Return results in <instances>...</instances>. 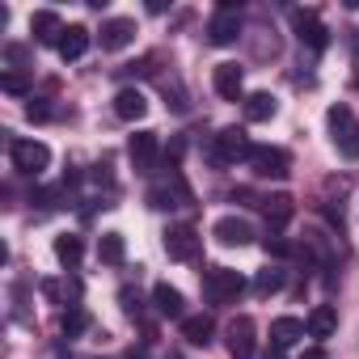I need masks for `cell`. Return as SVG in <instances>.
Masks as SVG:
<instances>
[{
  "mask_svg": "<svg viewBox=\"0 0 359 359\" xmlns=\"http://www.w3.org/2000/svg\"><path fill=\"white\" fill-rule=\"evenodd\" d=\"M283 283H287V271H279V266H266V271H258L254 275V296H275V292H283Z\"/></svg>",
  "mask_w": 359,
  "mask_h": 359,
  "instance_id": "obj_27",
  "label": "cell"
},
{
  "mask_svg": "<svg viewBox=\"0 0 359 359\" xmlns=\"http://www.w3.org/2000/svg\"><path fill=\"white\" fill-rule=\"evenodd\" d=\"M39 287H43V296H47L51 304H68V300L81 296V279H72V275H68V279H43ZM68 309H72V304H68Z\"/></svg>",
  "mask_w": 359,
  "mask_h": 359,
  "instance_id": "obj_25",
  "label": "cell"
},
{
  "mask_svg": "<svg viewBox=\"0 0 359 359\" xmlns=\"http://www.w3.org/2000/svg\"><path fill=\"white\" fill-rule=\"evenodd\" d=\"M262 250H266L271 258H292V254H296V245H292L283 233H271V237H262Z\"/></svg>",
  "mask_w": 359,
  "mask_h": 359,
  "instance_id": "obj_29",
  "label": "cell"
},
{
  "mask_svg": "<svg viewBox=\"0 0 359 359\" xmlns=\"http://www.w3.org/2000/svg\"><path fill=\"white\" fill-rule=\"evenodd\" d=\"M212 85L224 102H245V68L241 64H216Z\"/></svg>",
  "mask_w": 359,
  "mask_h": 359,
  "instance_id": "obj_11",
  "label": "cell"
},
{
  "mask_svg": "<svg viewBox=\"0 0 359 359\" xmlns=\"http://www.w3.org/2000/svg\"><path fill=\"white\" fill-rule=\"evenodd\" d=\"M212 237H216L220 245H250V241H254V224H250L245 216H220V220L212 224Z\"/></svg>",
  "mask_w": 359,
  "mask_h": 359,
  "instance_id": "obj_13",
  "label": "cell"
},
{
  "mask_svg": "<svg viewBox=\"0 0 359 359\" xmlns=\"http://www.w3.org/2000/svg\"><path fill=\"white\" fill-rule=\"evenodd\" d=\"M9 156H13V169L26 177H39L51 165V148L43 140H9Z\"/></svg>",
  "mask_w": 359,
  "mask_h": 359,
  "instance_id": "obj_5",
  "label": "cell"
},
{
  "mask_svg": "<svg viewBox=\"0 0 359 359\" xmlns=\"http://www.w3.org/2000/svg\"><path fill=\"white\" fill-rule=\"evenodd\" d=\"M262 216H266L271 233H283V229H287V220L296 216V203H292V195H271V199H262Z\"/></svg>",
  "mask_w": 359,
  "mask_h": 359,
  "instance_id": "obj_20",
  "label": "cell"
},
{
  "mask_svg": "<svg viewBox=\"0 0 359 359\" xmlns=\"http://www.w3.org/2000/svg\"><path fill=\"white\" fill-rule=\"evenodd\" d=\"M114 114H118L123 123H140V118L148 114V97H144L140 89H131V85H127V89H118V93H114Z\"/></svg>",
  "mask_w": 359,
  "mask_h": 359,
  "instance_id": "obj_17",
  "label": "cell"
},
{
  "mask_svg": "<svg viewBox=\"0 0 359 359\" xmlns=\"http://www.w3.org/2000/svg\"><path fill=\"white\" fill-rule=\"evenodd\" d=\"M64 30H68V26L60 22L55 9H39V13L30 18V34H34V43H43V47H60Z\"/></svg>",
  "mask_w": 359,
  "mask_h": 359,
  "instance_id": "obj_14",
  "label": "cell"
},
{
  "mask_svg": "<svg viewBox=\"0 0 359 359\" xmlns=\"http://www.w3.org/2000/svg\"><path fill=\"white\" fill-rule=\"evenodd\" d=\"M212 334H216L212 313H191V317L182 321V338H187L191 346H208V342H212Z\"/></svg>",
  "mask_w": 359,
  "mask_h": 359,
  "instance_id": "obj_22",
  "label": "cell"
},
{
  "mask_svg": "<svg viewBox=\"0 0 359 359\" xmlns=\"http://www.w3.org/2000/svg\"><path fill=\"white\" fill-rule=\"evenodd\" d=\"M85 330H89V313H85L81 304H72V309L60 317V334H64V338H81Z\"/></svg>",
  "mask_w": 359,
  "mask_h": 359,
  "instance_id": "obj_28",
  "label": "cell"
},
{
  "mask_svg": "<svg viewBox=\"0 0 359 359\" xmlns=\"http://www.w3.org/2000/svg\"><path fill=\"white\" fill-rule=\"evenodd\" d=\"M304 325H309V338L325 342V338L338 330V309H334V304H317V309L304 317Z\"/></svg>",
  "mask_w": 359,
  "mask_h": 359,
  "instance_id": "obj_21",
  "label": "cell"
},
{
  "mask_svg": "<svg viewBox=\"0 0 359 359\" xmlns=\"http://www.w3.org/2000/svg\"><path fill=\"white\" fill-rule=\"evenodd\" d=\"M237 39H241V13H237L233 0H220V9H216L212 22H208V43H216V47H233Z\"/></svg>",
  "mask_w": 359,
  "mask_h": 359,
  "instance_id": "obj_7",
  "label": "cell"
},
{
  "mask_svg": "<svg viewBox=\"0 0 359 359\" xmlns=\"http://www.w3.org/2000/svg\"><path fill=\"white\" fill-rule=\"evenodd\" d=\"M55 51H60V60H64V64H72V60H81V55L89 51V30H85V26H68Z\"/></svg>",
  "mask_w": 359,
  "mask_h": 359,
  "instance_id": "obj_23",
  "label": "cell"
},
{
  "mask_svg": "<svg viewBox=\"0 0 359 359\" xmlns=\"http://www.w3.org/2000/svg\"><path fill=\"white\" fill-rule=\"evenodd\" d=\"M300 359H325V351H321V346H313V351H304Z\"/></svg>",
  "mask_w": 359,
  "mask_h": 359,
  "instance_id": "obj_32",
  "label": "cell"
},
{
  "mask_svg": "<svg viewBox=\"0 0 359 359\" xmlns=\"http://www.w3.org/2000/svg\"><path fill=\"white\" fill-rule=\"evenodd\" d=\"M191 203H195V195L177 169H169L161 182L148 187V208H156V212H177V208H191Z\"/></svg>",
  "mask_w": 359,
  "mask_h": 359,
  "instance_id": "obj_1",
  "label": "cell"
},
{
  "mask_svg": "<svg viewBox=\"0 0 359 359\" xmlns=\"http://www.w3.org/2000/svg\"><path fill=\"white\" fill-rule=\"evenodd\" d=\"M292 30H296V39L309 51H325L330 47V30H325V22H321L317 9H292Z\"/></svg>",
  "mask_w": 359,
  "mask_h": 359,
  "instance_id": "obj_8",
  "label": "cell"
},
{
  "mask_svg": "<svg viewBox=\"0 0 359 359\" xmlns=\"http://www.w3.org/2000/svg\"><path fill=\"white\" fill-rule=\"evenodd\" d=\"M258 325H254V317H233L229 321V351H233V359H250L254 355V346H258Z\"/></svg>",
  "mask_w": 359,
  "mask_h": 359,
  "instance_id": "obj_12",
  "label": "cell"
},
{
  "mask_svg": "<svg viewBox=\"0 0 359 359\" xmlns=\"http://www.w3.org/2000/svg\"><path fill=\"white\" fill-rule=\"evenodd\" d=\"M241 110H245V118H250V123H266V118H275V114H279V97H275V93H266V89H258V93H245Z\"/></svg>",
  "mask_w": 359,
  "mask_h": 359,
  "instance_id": "obj_19",
  "label": "cell"
},
{
  "mask_svg": "<svg viewBox=\"0 0 359 359\" xmlns=\"http://www.w3.org/2000/svg\"><path fill=\"white\" fill-rule=\"evenodd\" d=\"M325 123H330V140H334V148H338L342 156L359 161V123H355V110L338 102V106L325 110Z\"/></svg>",
  "mask_w": 359,
  "mask_h": 359,
  "instance_id": "obj_3",
  "label": "cell"
},
{
  "mask_svg": "<svg viewBox=\"0 0 359 359\" xmlns=\"http://www.w3.org/2000/svg\"><path fill=\"white\" fill-rule=\"evenodd\" d=\"M304 334H309V325H304L300 317H275V321H271V346H279V351L296 346Z\"/></svg>",
  "mask_w": 359,
  "mask_h": 359,
  "instance_id": "obj_18",
  "label": "cell"
},
{
  "mask_svg": "<svg viewBox=\"0 0 359 359\" xmlns=\"http://www.w3.org/2000/svg\"><path fill=\"white\" fill-rule=\"evenodd\" d=\"M199 279H203V296H208L212 304H233V300L245 292L241 271H229V266H203Z\"/></svg>",
  "mask_w": 359,
  "mask_h": 359,
  "instance_id": "obj_4",
  "label": "cell"
},
{
  "mask_svg": "<svg viewBox=\"0 0 359 359\" xmlns=\"http://www.w3.org/2000/svg\"><path fill=\"white\" fill-rule=\"evenodd\" d=\"M102 51H127L131 43H135V22L131 18H110V22H102Z\"/></svg>",
  "mask_w": 359,
  "mask_h": 359,
  "instance_id": "obj_15",
  "label": "cell"
},
{
  "mask_svg": "<svg viewBox=\"0 0 359 359\" xmlns=\"http://www.w3.org/2000/svg\"><path fill=\"white\" fill-rule=\"evenodd\" d=\"M152 304H156L161 317H173V321H187V317H191V313H187V296L177 292L173 283H156V287H152Z\"/></svg>",
  "mask_w": 359,
  "mask_h": 359,
  "instance_id": "obj_16",
  "label": "cell"
},
{
  "mask_svg": "<svg viewBox=\"0 0 359 359\" xmlns=\"http://www.w3.org/2000/svg\"><path fill=\"white\" fill-rule=\"evenodd\" d=\"M156 156H161L156 131H135V135L127 140V161H131L135 173H152V169H156Z\"/></svg>",
  "mask_w": 359,
  "mask_h": 359,
  "instance_id": "obj_10",
  "label": "cell"
},
{
  "mask_svg": "<svg viewBox=\"0 0 359 359\" xmlns=\"http://www.w3.org/2000/svg\"><path fill=\"white\" fill-rule=\"evenodd\" d=\"M55 258H60V266H64V271H76V266H81V258H85V241H81L76 233L55 237Z\"/></svg>",
  "mask_w": 359,
  "mask_h": 359,
  "instance_id": "obj_24",
  "label": "cell"
},
{
  "mask_svg": "<svg viewBox=\"0 0 359 359\" xmlns=\"http://www.w3.org/2000/svg\"><path fill=\"white\" fill-rule=\"evenodd\" d=\"M262 359H283V351H279V346H266V355H262Z\"/></svg>",
  "mask_w": 359,
  "mask_h": 359,
  "instance_id": "obj_33",
  "label": "cell"
},
{
  "mask_svg": "<svg viewBox=\"0 0 359 359\" xmlns=\"http://www.w3.org/2000/svg\"><path fill=\"white\" fill-rule=\"evenodd\" d=\"M258 177H287L292 173V152L279 148V144H254L250 161H245Z\"/></svg>",
  "mask_w": 359,
  "mask_h": 359,
  "instance_id": "obj_6",
  "label": "cell"
},
{
  "mask_svg": "<svg viewBox=\"0 0 359 359\" xmlns=\"http://www.w3.org/2000/svg\"><path fill=\"white\" fill-rule=\"evenodd\" d=\"M97 258H102L106 266H123V258H127L123 233H102V237H97Z\"/></svg>",
  "mask_w": 359,
  "mask_h": 359,
  "instance_id": "obj_26",
  "label": "cell"
},
{
  "mask_svg": "<svg viewBox=\"0 0 359 359\" xmlns=\"http://www.w3.org/2000/svg\"><path fill=\"white\" fill-rule=\"evenodd\" d=\"M250 152H254V144H250V135H245V127H224V131H216L212 135V144H208V161L212 165H237V161H250Z\"/></svg>",
  "mask_w": 359,
  "mask_h": 359,
  "instance_id": "obj_2",
  "label": "cell"
},
{
  "mask_svg": "<svg viewBox=\"0 0 359 359\" xmlns=\"http://www.w3.org/2000/svg\"><path fill=\"white\" fill-rule=\"evenodd\" d=\"M199 245H203V237L195 233V224H169L165 229V254L173 262H195Z\"/></svg>",
  "mask_w": 359,
  "mask_h": 359,
  "instance_id": "obj_9",
  "label": "cell"
},
{
  "mask_svg": "<svg viewBox=\"0 0 359 359\" xmlns=\"http://www.w3.org/2000/svg\"><path fill=\"white\" fill-rule=\"evenodd\" d=\"M0 89L13 93V97H26V93H30V81H26L22 72H0Z\"/></svg>",
  "mask_w": 359,
  "mask_h": 359,
  "instance_id": "obj_30",
  "label": "cell"
},
{
  "mask_svg": "<svg viewBox=\"0 0 359 359\" xmlns=\"http://www.w3.org/2000/svg\"><path fill=\"white\" fill-rule=\"evenodd\" d=\"M26 118H30V123H47V118H51V106H47L43 97H34V102L26 106Z\"/></svg>",
  "mask_w": 359,
  "mask_h": 359,
  "instance_id": "obj_31",
  "label": "cell"
}]
</instances>
